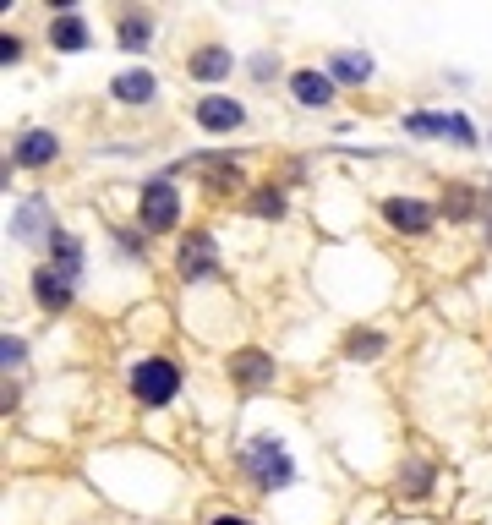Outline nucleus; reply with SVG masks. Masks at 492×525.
I'll return each mask as SVG.
<instances>
[{"mask_svg":"<svg viewBox=\"0 0 492 525\" xmlns=\"http://www.w3.org/2000/svg\"><path fill=\"white\" fill-rule=\"evenodd\" d=\"M175 389H181V372H175V361L148 356V361H137V367H132V394H137L143 405H170Z\"/></svg>","mask_w":492,"mask_h":525,"instance_id":"1","label":"nucleus"},{"mask_svg":"<svg viewBox=\"0 0 492 525\" xmlns=\"http://www.w3.org/2000/svg\"><path fill=\"white\" fill-rule=\"evenodd\" d=\"M246 471L257 476V487H285L290 476H296V465H290L279 438H252L246 443Z\"/></svg>","mask_w":492,"mask_h":525,"instance_id":"2","label":"nucleus"},{"mask_svg":"<svg viewBox=\"0 0 492 525\" xmlns=\"http://www.w3.org/2000/svg\"><path fill=\"white\" fill-rule=\"evenodd\" d=\"M137 214H143V230H175L181 219V192L170 181H148L143 197H137Z\"/></svg>","mask_w":492,"mask_h":525,"instance_id":"3","label":"nucleus"},{"mask_svg":"<svg viewBox=\"0 0 492 525\" xmlns=\"http://www.w3.org/2000/svg\"><path fill=\"white\" fill-rule=\"evenodd\" d=\"M383 219H389L394 230H405V236H427L432 230V208L416 203V197H389V203H383Z\"/></svg>","mask_w":492,"mask_h":525,"instance_id":"4","label":"nucleus"},{"mask_svg":"<svg viewBox=\"0 0 492 525\" xmlns=\"http://www.w3.org/2000/svg\"><path fill=\"white\" fill-rule=\"evenodd\" d=\"M246 121V110L236 99H225V93H208V99H197V126H208V132H236Z\"/></svg>","mask_w":492,"mask_h":525,"instance_id":"5","label":"nucleus"},{"mask_svg":"<svg viewBox=\"0 0 492 525\" xmlns=\"http://www.w3.org/2000/svg\"><path fill=\"white\" fill-rule=\"evenodd\" d=\"M208 274H219V258H214V241L208 236H186V247H181V279H208Z\"/></svg>","mask_w":492,"mask_h":525,"instance_id":"6","label":"nucleus"},{"mask_svg":"<svg viewBox=\"0 0 492 525\" xmlns=\"http://www.w3.org/2000/svg\"><path fill=\"white\" fill-rule=\"evenodd\" d=\"M17 241H55V219L44 214V203H39V197L17 208Z\"/></svg>","mask_w":492,"mask_h":525,"instance_id":"7","label":"nucleus"},{"mask_svg":"<svg viewBox=\"0 0 492 525\" xmlns=\"http://www.w3.org/2000/svg\"><path fill=\"white\" fill-rule=\"evenodd\" d=\"M154 72H143V66H132V72H121V77H115V83H110V93H115V99H121V104H148V99H154Z\"/></svg>","mask_w":492,"mask_h":525,"instance_id":"8","label":"nucleus"},{"mask_svg":"<svg viewBox=\"0 0 492 525\" xmlns=\"http://www.w3.org/2000/svg\"><path fill=\"white\" fill-rule=\"evenodd\" d=\"M290 93H296L307 110H318V104L334 99V77H328V72H296V77H290Z\"/></svg>","mask_w":492,"mask_h":525,"instance_id":"9","label":"nucleus"},{"mask_svg":"<svg viewBox=\"0 0 492 525\" xmlns=\"http://www.w3.org/2000/svg\"><path fill=\"white\" fill-rule=\"evenodd\" d=\"M230 372H236V383L257 389V383H268V378H274V361H268L263 350H236V356H230Z\"/></svg>","mask_w":492,"mask_h":525,"instance_id":"10","label":"nucleus"},{"mask_svg":"<svg viewBox=\"0 0 492 525\" xmlns=\"http://www.w3.org/2000/svg\"><path fill=\"white\" fill-rule=\"evenodd\" d=\"M55 154H61V143H55V132H28V137H22V143H17V159H22V165H33V170H39V165H50Z\"/></svg>","mask_w":492,"mask_h":525,"instance_id":"11","label":"nucleus"},{"mask_svg":"<svg viewBox=\"0 0 492 525\" xmlns=\"http://www.w3.org/2000/svg\"><path fill=\"white\" fill-rule=\"evenodd\" d=\"M50 39H55V50H88V28H82L77 11H61V17H55Z\"/></svg>","mask_w":492,"mask_h":525,"instance_id":"12","label":"nucleus"},{"mask_svg":"<svg viewBox=\"0 0 492 525\" xmlns=\"http://www.w3.org/2000/svg\"><path fill=\"white\" fill-rule=\"evenodd\" d=\"M192 77H203V83H219V77H230V50H219V44L197 50V55H192Z\"/></svg>","mask_w":492,"mask_h":525,"instance_id":"13","label":"nucleus"},{"mask_svg":"<svg viewBox=\"0 0 492 525\" xmlns=\"http://www.w3.org/2000/svg\"><path fill=\"white\" fill-rule=\"evenodd\" d=\"M328 77H339V83H367L372 61L367 55H334V61H328Z\"/></svg>","mask_w":492,"mask_h":525,"instance_id":"14","label":"nucleus"},{"mask_svg":"<svg viewBox=\"0 0 492 525\" xmlns=\"http://www.w3.org/2000/svg\"><path fill=\"white\" fill-rule=\"evenodd\" d=\"M148 39H154V22L137 17V11H126V17H121V44H126V50H143Z\"/></svg>","mask_w":492,"mask_h":525,"instance_id":"15","label":"nucleus"},{"mask_svg":"<svg viewBox=\"0 0 492 525\" xmlns=\"http://www.w3.org/2000/svg\"><path fill=\"white\" fill-rule=\"evenodd\" d=\"M405 132H416V137H449V115H405Z\"/></svg>","mask_w":492,"mask_h":525,"instance_id":"16","label":"nucleus"},{"mask_svg":"<svg viewBox=\"0 0 492 525\" xmlns=\"http://www.w3.org/2000/svg\"><path fill=\"white\" fill-rule=\"evenodd\" d=\"M378 350H383V334H350L345 356H350V361H361V356H378Z\"/></svg>","mask_w":492,"mask_h":525,"instance_id":"17","label":"nucleus"},{"mask_svg":"<svg viewBox=\"0 0 492 525\" xmlns=\"http://www.w3.org/2000/svg\"><path fill=\"white\" fill-rule=\"evenodd\" d=\"M449 137H454L460 148H471V143H476V132H471V121H465V115H449Z\"/></svg>","mask_w":492,"mask_h":525,"instance_id":"18","label":"nucleus"},{"mask_svg":"<svg viewBox=\"0 0 492 525\" xmlns=\"http://www.w3.org/2000/svg\"><path fill=\"white\" fill-rule=\"evenodd\" d=\"M22 356H28V345H22V340H11V334H6V340H0V361H6V367H17Z\"/></svg>","mask_w":492,"mask_h":525,"instance_id":"19","label":"nucleus"},{"mask_svg":"<svg viewBox=\"0 0 492 525\" xmlns=\"http://www.w3.org/2000/svg\"><path fill=\"white\" fill-rule=\"evenodd\" d=\"M257 214H285V197H279V192H263V197H257Z\"/></svg>","mask_w":492,"mask_h":525,"instance_id":"20","label":"nucleus"},{"mask_svg":"<svg viewBox=\"0 0 492 525\" xmlns=\"http://www.w3.org/2000/svg\"><path fill=\"white\" fill-rule=\"evenodd\" d=\"M17 55H22V39H11V33H6V39H0V61H17Z\"/></svg>","mask_w":492,"mask_h":525,"instance_id":"21","label":"nucleus"},{"mask_svg":"<svg viewBox=\"0 0 492 525\" xmlns=\"http://www.w3.org/2000/svg\"><path fill=\"white\" fill-rule=\"evenodd\" d=\"M214 525H246V520H241V515H219Z\"/></svg>","mask_w":492,"mask_h":525,"instance_id":"22","label":"nucleus"}]
</instances>
